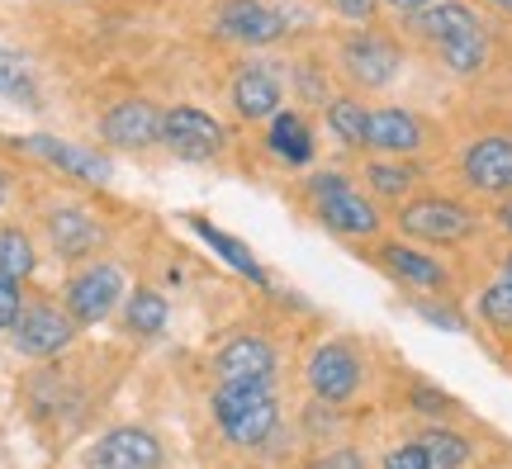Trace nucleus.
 Here are the masks:
<instances>
[{
	"mask_svg": "<svg viewBox=\"0 0 512 469\" xmlns=\"http://www.w3.org/2000/svg\"><path fill=\"white\" fill-rule=\"evenodd\" d=\"M266 143L280 162L290 166H309L313 162V128L304 114H294V109H280L271 114V133H266Z\"/></svg>",
	"mask_w": 512,
	"mask_h": 469,
	"instance_id": "aec40b11",
	"label": "nucleus"
},
{
	"mask_svg": "<svg viewBox=\"0 0 512 469\" xmlns=\"http://www.w3.org/2000/svg\"><path fill=\"white\" fill-rule=\"evenodd\" d=\"M361 379H366V365L356 356V346L347 342H323L309 356V389L318 394V403H332V408L351 403Z\"/></svg>",
	"mask_w": 512,
	"mask_h": 469,
	"instance_id": "39448f33",
	"label": "nucleus"
},
{
	"mask_svg": "<svg viewBox=\"0 0 512 469\" xmlns=\"http://www.w3.org/2000/svg\"><path fill=\"white\" fill-rule=\"evenodd\" d=\"M48 242H53V252L62 256V261H76V256L95 252L100 228H95V218L81 214V209H53V214H48Z\"/></svg>",
	"mask_w": 512,
	"mask_h": 469,
	"instance_id": "6ab92c4d",
	"label": "nucleus"
},
{
	"mask_svg": "<svg viewBox=\"0 0 512 469\" xmlns=\"http://www.w3.org/2000/svg\"><path fill=\"white\" fill-rule=\"evenodd\" d=\"M214 375H219V384H238V379L271 384L275 379V346L266 342V337H233L228 346H219Z\"/></svg>",
	"mask_w": 512,
	"mask_h": 469,
	"instance_id": "ddd939ff",
	"label": "nucleus"
},
{
	"mask_svg": "<svg viewBox=\"0 0 512 469\" xmlns=\"http://www.w3.org/2000/svg\"><path fill=\"white\" fill-rule=\"evenodd\" d=\"M0 199H5V185H0Z\"/></svg>",
	"mask_w": 512,
	"mask_h": 469,
	"instance_id": "ea45409f",
	"label": "nucleus"
},
{
	"mask_svg": "<svg viewBox=\"0 0 512 469\" xmlns=\"http://www.w3.org/2000/svg\"><path fill=\"white\" fill-rule=\"evenodd\" d=\"M484 19H479L475 5H465V0H432L427 10H413L408 15V29L422 38V43H446V38L456 34H470V29H479Z\"/></svg>",
	"mask_w": 512,
	"mask_h": 469,
	"instance_id": "f3484780",
	"label": "nucleus"
},
{
	"mask_svg": "<svg viewBox=\"0 0 512 469\" xmlns=\"http://www.w3.org/2000/svg\"><path fill=\"white\" fill-rule=\"evenodd\" d=\"M219 29L233 43H247V48H266V43H275V38L285 34L280 15H275L271 5H261V0H223Z\"/></svg>",
	"mask_w": 512,
	"mask_h": 469,
	"instance_id": "2eb2a0df",
	"label": "nucleus"
},
{
	"mask_svg": "<svg viewBox=\"0 0 512 469\" xmlns=\"http://www.w3.org/2000/svg\"><path fill=\"white\" fill-rule=\"evenodd\" d=\"M384 5H394L399 15H413V10H427L432 0H384Z\"/></svg>",
	"mask_w": 512,
	"mask_h": 469,
	"instance_id": "c9c22d12",
	"label": "nucleus"
},
{
	"mask_svg": "<svg viewBox=\"0 0 512 469\" xmlns=\"http://www.w3.org/2000/svg\"><path fill=\"white\" fill-rule=\"evenodd\" d=\"M233 105H238L242 119H271V114H280V76L266 62H247L233 76Z\"/></svg>",
	"mask_w": 512,
	"mask_h": 469,
	"instance_id": "a211bd4d",
	"label": "nucleus"
},
{
	"mask_svg": "<svg viewBox=\"0 0 512 469\" xmlns=\"http://www.w3.org/2000/svg\"><path fill=\"white\" fill-rule=\"evenodd\" d=\"M399 228L403 237H418V242H437V247H456L479 228V214L460 199L446 195H422L408 199L399 209Z\"/></svg>",
	"mask_w": 512,
	"mask_h": 469,
	"instance_id": "7ed1b4c3",
	"label": "nucleus"
},
{
	"mask_svg": "<svg viewBox=\"0 0 512 469\" xmlns=\"http://www.w3.org/2000/svg\"><path fill=\"white\" fill-rule=\"evenodd\" d=\"M384 469H432V460H427L422 441H403V446H394L384 455Z\"/></svg>",
	"mask_w": 512,
	"mask_h": 469,
	"instance_id": "c756f323",
	"label": "nucleus"
},
{
	"mask_svg": "<svg viewBox=\"0 0 512 469\" xmlns=\"http://www.w3.org/2000/svg\"><path fill=\"white\" fill-rule=\"evenodd\" d=\"M498 228H503V233H512V195L498 204Z\"/></svg>",
	"mask_w": 512,
	"mask_h": 469,
	"instance_id": "e433bc0d",
	"label": "nucleus"
},
{
	"mask_svg": "<svg viewBox=\"0 0 512 469\" xmlns=\"http://www.w3.org/2000/svg\"><path fill=\"white\" fill-rule=\"evenodd\" d=\"M86 469H162V446L143 427H114L86 451Z\"/></svg>",
	"mask_w": 512,
	"mask_h": 469,
	"instance_id": "1a4fd4ad",
	"label": "nucleus"
},
{
	"mask_svg": "<svg viewBox=\"0 0 512 469\" xmlns=\"http://www.w3.org/2000/svg\"><path fill=\"white\" fill-rule=\"evenodd\" d=\"M19 308H24V299H19V285H15V280H0V332H10V327H15Z\"/></svg>",
	"mask_w": 512,
	"mask_h": 469,
	"instance_id": "473e14b6",
	"label": "nucleus"
},
{
	"mask_svg": "<svg viewBox=\"0 0 512 469\" xmlns=\"http://www.w3.org/2000/svg\"><path fill=\"white\" fill-rule=\"evenodd\" d=\"M10 337H15V351L19 356H57V351H67L76 337V318L67 308H53V304H24L19 308L15 327H10Z\"/></svg>",
	"mask_w": 512,
	"mask_h": 469,
	"instance_id": "423d86ee",
	"label": "nucleus"
},
{
	"mask_svg": "<svg viewBox=\"0 0 512 469\" xmlns=\"http://www.w3.org/2000/svg\"><path fill=\"white\" fill-rule=\"evenodd\" d=\"M399 67H403L399 43L389 34H380V29H356V34L342 43V72H347L361 91L389 86V81L399 76Z\"/></svg>",
	"mask_w": 512,
	"mask_h": 469,
	"instance_id": "20e7f679",
	"label": "nucleus"
},
{
	"mask_svg": "<svg viewBox=\"0 0 512 469\" xmlns=\"http://www.w3.org/2000/svg\"><path fill=\"white\" fill-rule=\"evenodd\" d=\"M503 275H512V252H508V261H503Z\"/></svg>",
	"mask_w": 512,
	"mask_h": 469,
	"instance_id": "58836bf2",
	"label": "nucleus"
},
{
	"mask_svg": "<svg viewBox=\"0 0 512 469\" xmlns=\"http://www.w3.org/2000/svg\"><path fill=\"white\" fill-rule=\"evenodd\" d=\"M332 5H337V15L361 19V24H366V19L375 15V0H332Z\"/></svg>",
	"mask_w": 512,
	"mask_h": 469,
	"instance_id": "f704fd0d",
	"label": "nucleus"
},
{
	"mask_svg": "<svg viewBox=\"0 0 512 469\" xmlns=\"http://www.w3.org/2000/svg\"><path fill=\"white\" fill-rule=\"evenodd\" d=\"M413 403H418V413H432V417L456 413V398L437 394V389H427V384H413Z\"/></svg>",
	"mask_w": 512,
	"mask_h": 469,
	"instance_id": "2f4dec72",
	"label": "nucleus"
},
{
	"mask_svg": "<svg viewBox=\"0 0 512 469\" xmlns=\"http://www.w3.org/2000/svg\"><path fill=\"white\" fill-rule=\"evenodd\" d=\"M460 176L475 195H494L508 199L512 195V138L508 133H484L465 147L460 157Z\"/></svg>",
	"mask_w": 512,
	"mask_h": 469,
	"instance_id": "6e6552de",
	"label": "nucleus"
},
{
	"mask_svg": "<svg viewBox=\"0 0 512 469\" xmlns=\"http://www.w3.org/2000/svg\"><path fill=\"white\" fill-rule=\"evenodd\" d=\"M119 294H124L119 271L114 266H91V271L67 280V313H72L76 323H100V318H110Z\"/></svg>",
	"mask_w": 512,
	"mask_h": 469,
	"instance_id": "9b49d317",
	"label": "nucleus"
},
{
	"mask_svg": "<svg viewBox=\"0 0 512 469\" xmlns=\"http://www.w3.org/2000/svg\"><path fill=\"white\" fill-rule=\"evenodd\" d=\"M0 95L15 100V105H38V86H34V72L29 62L10 48H0Z\"/></svg>",
	"mask_w": 512,
	"mask_h": 469,
	"instance_id": "a878e982",
	"label": "nucleus"
},
{
	"mask_svg": "<svg viewBox=\"0 0 512 469\" xmlns=\"http://www.w3.org/2000/svg\"><path fill=\"white\" fill-rule=\"evenodd\" d=\"M124 323H128V332H138V337H157L166 327V299L157 289H133V294H128V308H124Z\"/></svg>",
	"mask_w": 512,
	"mask_h": 469,
	"instance_id": "b1692460",
	"label": "nucleus"
},
{
	"mask_svg": "<svg viewBox=\"0 0 512 469\" xmlns=\"http://www.w3.org/2000/svg\"><path fill=\"white\" fill-rule=\"evenodd\" d=\"M489 53H494V43H489L484 24L470 29V34H456V38H446V43H437V57L446 62V72H456V76H479L489 67Z\"/></svg>",
	"mask_w": 512,
	"mask_h": 469,
	"instance_id": "412c9836",
	"label": "nucleus"
},
{
	"mask_svg": "<svg viewBox=\"0 0 512 469\" xmlns=\"http://www.w3.org/2000/svg\"><path fill=\"white\" fill-rule=\"evenodd\" d=\"M162 143L181 162H209L223 152V124L195 105H176L162 114Z\"/></svg>",
	"mask_w": 512,
	"mask_h": 469,
	"instance_id": "0eeeda50",
	"label": "nucleus"
},
{
	"mask_svg": "<svg viewBox=\"0 0 512 469\" xmlns=\"http://www.w3.org/2000/svg\"><path fill=\"white\" fill-rule=\"evenodd\" d=\"M418 313L427 318V323L446 327V332H465V318H460L456 308H441V304H418Z\"/></svg>",
	"mask_w": 512,
	"mask_h": 469,
	"instance_id": "72a5a7b5",
	"label": "nucleus"
},
{
	"mask_svg": "<svg viewBox=\"0 0 512 469\" xmlns=\"http://www.w3.org/2000/svg\"><path fill=\"white\" fill-rule=\"evenodd\" d=\"M489 5H498V10H503V15H512V0H489Z\"/></svg>",
	"mask_w": 512,
	"mask_h": 469,
	"instance_id": "4c0bfd02",
	"label": "nucleus"
},
{
	"mask_svg": "<svg viewBox=\"0 0 512 469\" xmlns=\"http://www.w3.org/2000/svg\"><path fill=\"white\" fill-rule=\"evenodd\" d=\"M375 261H380L394 280H403V285H413V289H446L451 285V271L441 266L437 256L418 252V247H408V242H384L380 252H375Z\"/></svg>",
	"mask_w": 512,
	"mask_h": 469,
	"instance_id": "dca6fc26",
	"label": "nucleus"
},
{
	"mask_svg": "<svg viewBox=\"0 0 512 469\" xmlns=\"http://www.w3.org/2000/svg\"><path fill=\"white\" fill-rule=\"evenodd\" d=\"M309 469H366V460H361V455L351 451V446H332V451L313 455Z\"/></svg>",
	"mask_w": 512,
	"mask_h": 469,
	"instance_id": "7c9ffc66",
	"label": "nucleus"
},
{
	"mask_svg": "<svg viewBox=\"0 0 512 469\" xmlns=\"http://www.w3.org/2000/svg\"><path fill=\"white\" fill-rule=\"evenodd\" d=\"M418 441L427 446V460H432V469H465V465H470V441H465L460 432L432 427V432H422Z\"/></svg>",
	"mask_w": 512,
	"mask_h": 469,
	"instance_id": "bb28decb",
	"label": "nucleus"
},
{
	"mask_svg": "<svg viewBox=\"0 0 512 469\" xmlns=\"http://www.w3.org/2000/svg\"><path fill=\"white\" fill-rule=\"evenodd\" d=\"M24 147L43 157V162H53L57 171H67L72 181H86V185H105L114 176L110 157H100L91 147H76V143H62V138H48V133H34V138H24Z\"/></svg>",
	"mask_w": 512,
	"mask_h": 469,
	"instance_id": "f8f14e48",
	"label": "nucleus"
},
{
	"mask_svg": "<svg viewBox=\"0 0 512 469\" xmlns=\"http://www.w3.org/2000/svg\"><path fill=\"white\" fill-rule=\"evenodd\" d=\"M366 119L370 109L356 100V95H337L328 100V128L337 133V143L342 147H366Z\"/></svg>",
	"mask_w": 512,
	"mask_h": 469,
	"instance_id": "4be33fe9",
	"label": "nucleus"
},
{
	"mask_svg": "<svg viewBox=\"0 0 512 469\" xmlns=\"http://www.w3.org/2000/svg\"><path fill=\"white\" fill-rule=\"evenodd\" d=\"M366 147L370 152H384V157H413V152L427 147V124H422L413 109L380 105V109H370V119H366Z\"/></svg>",
	"mask_w": 512,
	"mask_h": 469,
	"instance_id": "9d476101",
	"label": "nucleus"
},
{
	"mask_svg": "<svg viewBox=\"0 0 512 469\" xmlns=\"http://www.w3.org/2000/svg\"><path fill=\"white\" fill-rule=\"evenodd\" d=\"M475 308L494 332H512V275H503V280H494V285H484V294H479Z\"/></svg>",
	"mask_w": 512,
	"mask_h": 469,
	"instance_id": "c85d7f7f",
	"label": "nucleus"
},
{
	"mask_svg": "<svg viewBox=\"0 0 512 469\" xmlns=\"http://www.w3.org/2000/svg\"><path fill=\"white\" fill-rule=\"evenodd\" d=\"M195 233H200L204 242H209V247H214V252H219L223 261H228V266H233V271H242V275H247V280H261V266H256V261H252V252H247L242 242H233V237H228V233H219V228H209L204 218H195Z\"/></svg>",
	"mask_w": 512,
	"mask_h": 469,
	"instance_id": "cd10ccee",
	"label": "nucleus"
},
{
	"mask_svg": "<svg viewBox=\"0 0 512 469\" xmlns=\"http://www.w3.org/2000/svg\"><path fill=\"white\" fill-rule=\"evenodd\" d=\"M366 181H370V190H375L380 199H403L413 185L422 181V171L418 166H408V162H399V157H384V162L366 166Z\"/></svg>",
	"mask_w": 512,
	"mask_h": 469,
	"instance_id": "5701e85b",
	"label": "nucleus"
},
{
	"mask_svg": "<svg viewBox=\"0 0 512 469\" xmlns=\"http://www.w3.org/2000/svg\"><path fill=\"white\" fill-rule=\"evenodd\" d=\"M309 195H313V209H318V218L328 223L332 233L342 237H375L380 233V209L370 204L356 185L347 181V176H337V171H328V176H313L309 181Z\"/></svg>",
	"mask_w": 512,
	"mask_h": 469,
	"instance_id": "f03ea898",
	"label": "nucleus"
},
{
	"mask_svg": "<svg viewBox=\"0 0 512 469\" xmlns=\"http://www.w3.org/2000/svg\"><path fill=\"white\" fill-rule=\"evenodd\" d=\"M214 417H219L223 436L233 446H261L280 422L271 384H256V379H238V384H219L214 394Z\"/></svg>",
	"mask_w": 512,
	"mask_h": 469,
	"instance_id": "f257e3e1",
	"label": "nucleus"
},
{
	"mask_svg": "<svg viewBox=\"0 0 512 469\" xmlns=\"http://www.w3.org/2000/svg\"><path fill=\"white\" fill-rule=\"evenodd\" d=\"M38 266L34 256V242L19 233V228H0V280H29Z\"/></svg>",
	"mask_w": 512,
	"mask_h": 469,
	"instance_id": "393cba45",
	"label": "nucleus"
},
{
	"mask_svg": "<svg viewBox=\"0 0 512 469\" xmlns=\"http://www.w3.org/2000/svg\"><path fill=\"white\" fill-rule=\"evenodd\" d=\"M100 138L114 147H147L162 138V114L152 100H124V105H114L105 119H100Z\"/></svg>",
	"mask_w": 512,
	"mask_h": 469,
	"instance_id": "4468645a",
	"label": "nucleus"
}]
</instances>
